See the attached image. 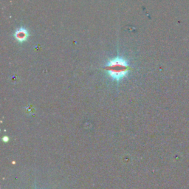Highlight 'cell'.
Segmentation results:
<instances>
[{
	"mask_svg": "<svg viewBox=\"0 0 189 189\" xmlns=\"http://www.w3.org/2000/svg\"><path fill=\"white\" fill-rule=\"evenodd\" d=\"M104 70L107 72L110 78L119 82L128 75L130 67L124 58L116 57L108 61Z\"/></svg>",
	"mask_w": 189,
	"mask_h": 189,
	"instance_id": "obj_1",
	"label": "cell"
},
{
	"mask_svg": "<svg viewBox=\"0 0 189 189\" xmlns=\"http://www.w3.org/2000/svg\"><path fill=\"white\" fill-rule=\"evenodd\" d=\"M14 37L18 42H23L26 41L28 38V32L26 29L20 28L17 30L14 33Z\"/></svg>",
	"mask_w": 189,
	"mask_h": 189,
	"instance_id": "obj_2",
	"label": "cell"
},
{
	"mask_svg": "<svg viewBox=\"0 0 189 189\" xmlns=\"http://www.w3.org/2000/svg\"><path fill=\"white\" fill-rule=\"evenodd\" d=\"M3 140H4V141H8V137H3Z\"/></svg>",
	"mask_w": 189,
	"mask_h": 189,
	"instance_id": "obj_3",
	"label": "cell"
}]
</instances>
